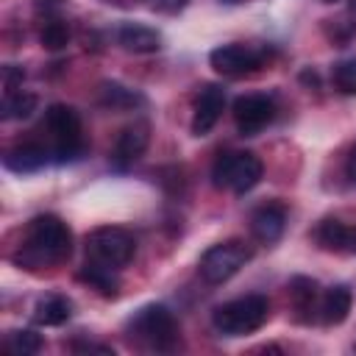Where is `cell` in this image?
Segmentation results:
<instances>
[{"instance_id": "obj_6", "label": "cell", "mask_w": 356, "mask_h": 356, "mask_svg": "<svg viewBox=\"0 0 356 356\" xmlns=\"http://www.w3.org/2000/svg\"><path fill=\"white\" fill-rule=\"evenodd\" d=\"M253 256V248L245 245L242 239H228L220 245H211L197 264V273L206 284H225L228 278H234Z\"/></svg>"}, {"instance_id": "obj_8", "label": "cell", "mask_w": 356, "mask_h": 356, "mask_svg": "<svg viewBox=\"0 0 356 356\" xmlns=\"http://www.w3.org/2000/svg\"><path fill=\"white\" fill-rule=\"evenodd\" d=\"M275 120V103L267 95H242L234 100V122L242 136H256Z\"/></svg>"}, {"instance_id": "obj_1", "label": "cell", "mask_w": 356, "mask_h": 356, "mask_svg": "<svg viewBox=\"0 0 356 356\" xmlns=\"http://www.w3.org/2000/svg\"><path fill=\"white\" fill-rule=\"evenodd\" d=\"M70 253H72V231L67 228V222L56 214H39L28 222L19 253L14 259L28 270H39L70 259Z\"/></svg>"}, {"instance_id": "obj_30", "label": "cell", "mask_w": 356, "mask_h": 356, "mask_svg": "<svg viewBox=\"0 0 356 356\" xmlns=\"http://www.w3.org/2000/svg\"><path fill=\"white\" fill-rule=\"evenodd\" d=\"M228 3H234V0H228Z\"/></svg>"}, {"instance_id": "obj_26", "label": "cell", "mask_w": 356, "mask_h": 356, "mask_svg": "<svg viewBox=\"0 0 356 356\" xmlns=\"http://www.w3.org/2000/svg\"><path fill=\"white\" fill-rule=\"evenodd\" d=\"M22 78H25V72H22V70H17L14 64H8V67L3 70V81H6V89H8V92H14V89H17V83H22Z\"/></svg>"}, {"instance_id": "obj_20", "label": "cell", "mask_w": 356, "mask_h": 356, "mask_svg": "<svg viewBox=\"0 0 356 356\" xmlns=\"http://www.w3.org/2000/svg\"><path fill=\"white\" fill-rule=\"evenodd\" d=\"M33 111H36V95L19 92V89L6 92V97H3V103H0V117H3V120H25V117H31Z\"/></svg>"}, {"instance_id": "obj_13", "label": "cell", "mask_w": 356, "mask_h": 356, "mask_svg": "<svg viewBox=\"0 0 356 356\" xmlns=\"http://www.w3.org/2000/svg\"><path fill=\"white\" fill-rule=\"evenodd\" d=\"M147 147V125L145 122H136V125H128L120 136H117V145H114V153H111V161L114 167H128L134 164Z\"/></svg>"}, {"instance_id": "obj_23", "label": "cell", "mask_w": 356, "mask_h": 356, "mask_svg": "<svg viewBox=\"0 0 356 356\" xmlns=\"http://www.w3.org/2000/svg\"><path fill=\"white\" fill-rule=\"evenodd\" d=\"M42 47H47V50H61V47H67V42H70V25L67 22H61V19H50L44 28H42Z\"/></svg>"}, {"instance_id": "obj_17", "label": "cell", "mask_w": 356, "mask_h": 356, "mask_svg": "<svg viewBox=\"0 0 356 356\" xmlns=\"http://www.w3.org/2000/svg\"><path fill=\"white\" fill-rule=\"evenodd\" d=\"M114 270H117V267H108V264H100V261H92V259H89V261L78 270V278H81L83 284H89L92 289H97L100 295L114 298L117 289H120V278H117Z\"/></svg>"}, {"instance_id": "obj_15", "label": "cell", "mask_w": 356, "mask_h": 356, "mask_svg": "<svg viewBox=\"0 0 356 356\" xmlns=\"http://www.w3.org/2000/svg\"><path fill=\"white\" fill-rule=\"evenodd\" d=\"M117 42L131 53H156L161 47V33L139 22H125L117 31Z\"/></svg>"}, {"instance_id": "obj_4", "label": "cell", "mask_w": 356, "mask_h": 356, "mask_svg": "<svg viewBox=\"0 0 356 356\" xmlns=\"http://www.w3.org/2000/svg\"><path fill=\"white\" fill-rule=\"evenodd\" d=\"M44 128L53 139V161L67 164L81 159L83 153V136H81V117L72 106L53 103L44 111Z\"/></svg>"}, {"instance_id": "obj_3", "label": "cell", "mask_w": 356, "mask_h": 356, "mask_svg": "<svg viewBox=\"0 0 356 356\" xmlns=\"http://www.w3.org/2000/svg\"><path fill=\"white\" fill-rule=\"evenodd\" d=\"M128 334L150 348V350H172L178 345V323L172 317V312L161 303H150V306H142L131 320H128Z\"/></svg>"}, {"instance_id": "obj_24", "label": "cell", "mask_w": 356, "mask_h": 356, "mask_svg": "<svg viewBox=\"0 0 356 356\" xmlns=\"http://www.w3.org/2000/svg\"><path fill=\"white\" fill-rule=\"evenodd\" d=\"M334 86L342 95H356V58L339 61L334 67Z\"/></svg>"}, {"instance_id": "obj_2", "label": "cell", "mask_w": 356, "mask_h": 356, "mask_svg": "<svg viewBox=\"0 0 356 356\" xmlns=\"http://www.w3.org/2000/svg\"><path fill=\"white\" fill-rule=\"evenodd\" d=\"M270 317V300L264 295H245L228 300L211 312V325L222 337H242L259 331Z\"/></svg>"}, {"instance_id": "obj_9", "label": "cell", "mask_w": 356, "mask_h": 356, "mask_svg": "<svg viewBox=\"0 0 356 356\" xmlns=\"http://www.w3.org/2000/svg\"><path fill=\"white\" fill-rule=\"evenodd\" d=\"M214 72L228 75V78H239L248 72H256L264 64V53L250 47V44H222L217 50H211L209 56Z\"/></svg>"}, {"instance_id": "obj_29", "label": "cell", "mask_w": 356, "mask_h": 356, "mask_svg": "<svg viewBox=\"0 0 356 356\" xmlns=\"http://www.w3.org/2000/svg\"><path fill=\"white\" fill-rule=\"evenodd\" d=\"M325 3H334V0H325Z\"/></svg>"}, {"instance_id": "obj_16", "label": "cell", "mask_w": 356, "mask_h": 356, "mask_svg": "<svg viewBox=\"0 0 356 356\" xmlns=\"http://www.w3.org/2000/svg\"><path fill=\"white\" fill-rule=\"evenodd\" d=\"M350 303H353V295H350V289H348L345 284L331 286V289L325 292L323 303H320V317H323V323H325V325H339V323H345L348 314H350Z\"/></svg>"}, {"instance_id": "obj_28", "label": "cell", "mask_w": 356, "mask_h": 356, "mask_svg": "<svg viewBox=\"0 0 356 356\" xmlns=\"http://www.w3.org/2000/svg\"><path fill=\"white\" fill-rule=\"evenodd\" d=\"M350 11H353V14H356V0H350Z\"/></svg>"}, {"instance_id": "obj_22", "label": "cell", "mask_w": 356, "mask_h": 356, "mask_svg": "<svg viewBox=\"0 0 356 356\" xmlns=\"http://www.w3.org/2000/svg\"><path fill=\"white\" fill-rule=\"evenodd\" d=\"M100 100H103L106 106H111V108H128V106L142 103V95L125 89V86H120V83H103Z\"/></svg>"}, {"instance_id": "obj_5", "label": "cell", "mask_w": 356, "mask_h": 356, "mask_svg": "<svg viewBox=\"0 0 356 356\" xmlns=\"http://www.w3.org/2000/svg\"><path fill=\"white\" fill-rule=\"evenodd\" d=\"M261 172H264V167L253 153H248V150L222 153V156H217V161L211 167V184L217 189H231L236 195H245L261 181Z\"/></svg>"}, {"instance_id": "obj_21", "label": "cell", "mask_w": 356, "mask_h": 356, "mask_svg": "<svg viewBox=\"0 0 356 356\" xmlns=\"http://www.w3.org/2000/svg\"><path fill=\"white\" fill-rule=\"evenodd\" d=\"M6 350L14 356H31L42 350V337L36 331H11L6 337Z\"/></svg>"}, {"instance_id": "obj_11", "label": "cell", "mask_w": 356, "mask_h": 356, "mask_svg": "<svg viewBox=\"0 0 356 356\" xmlns=\"http://www.w3.org/2000/svg\"><path fill=\"white\" fill-rule=\"evenodd\" d=\"M284 225H286V209H284L281 203H275V200L261 203V206L250 214V231H253V236H256L259 242H264V245L281 239Z\"/></svg>"}, {"instance_id": "obj_7", "label": "cell", "mask_w": 356, "mask_h": 356, "mask_svg": "<svg viewBox=\"0 0 356 356\" xmlns=\"http://www.w3.org/2000/svg\"><path fill=\"white\" fill-rule=\"evenodd\" d=\"M136 253L134 236L120 225H100L86 234V256L108 267H125Z\"/></svg>"}, {"instance_id": "obj_14", "label": "cell", "mask_w": 356, "mask_h": 356, "mask_svg": "<svg viewBox=\"0 0 356 356\" xmlns=\"http://www.w3.org/2000/svg\"><path fill=\"white\" fill-rule=\"evenodd\" d=\"M47 161H50V153H47V147L39 145V142H22V145L11 147V150L3 156V164H6L11 172H36V170H42Z\"/></svg>"}, {"instance_id": "obj_19", "label": "cell", "mask_w": 356, "mask_h": 356, "mask_svg": "<svg viewBox=\"0 0 356 356\" xmlns=\"http://www.w3.org/2000/svg\"><path fill=\"white\" fill-rule=\"evenodd\" d=\"M289 298H292L295 312H300V320H309V312H314V306H317L320 286L309 275H295L289 281Z\"/></svg>"}, {"instance_id": "obj_18", "label": "cell", "mask_w": 356, "mask_h": 356, "mask_svg": "<svg viewBox=\"0 0 356 356\" xmlns=\"http://www.w3.org/2000/svg\"><path fill=\"white\" fill-rule=\"evenodd\" d=\"M70 317H72V300L64 295H47L33 309V320L39 325H64Z\"/></svg>"}, {"instance_id": "obj_27", "label": "cell", "mask_w": 356, "mask_h": 356, "mask_svg": "<svg viewBox=\"0 0 356 356\" xmlns=\"http://www.w3.org/2000/svg\"><path fill=\"white\" fill-rule=\"evenodd\" d=\"M348 175H350V181L356 184V147H353V153H350V159H348Z\"/></svg>"}, {"instance_id": "obj_10", "label": "cell", "mask_w": 356, "mask_h": 356, "mask_svg": "<svg viewBox=\"0 0 356 356\" xmlns=\"http://www.w3.org/2000/svg\"><path fill=\"white\" fill-rule=\"evenodd\" d=\"M222 108H225V92H222L220 86H214V83L203 86L200 95H197V100H195L192 134H195V136H206V134L217 125Z\"/></svg>"}, {"instance_id": "obj_12", "label": "cell", "mask_w": 356, "mask_h": 356, "mask_svg": "<svg viewBox=\"0 0 356 356\" xmlns=\"http://www.w3.org/2000/svg\"><path fill=\"white\" fill-rule=\"evenodd\" d=\"M314 239L320 248L334 250V253H356V225H348L337 217H328L317 225Z\"/></svg>"}, {"instance_id": "obj_25", "label": "cell", "mask_w": 356, "mask_h": 356, "mask_svg": "<svg viewBox=\"0 0 356 356\" xmlns=\"http://www.w3.org/2000/svg\"><path fill=\"white\" fill-rule=\"evenodd\" d=\"M70 348L75 353H106V356H114V350L108 345H95V342H72Z\"/></svg>"}]
</instances>
